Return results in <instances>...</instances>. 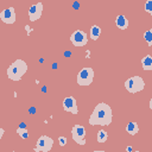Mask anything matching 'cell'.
Returning <instances> with one entry per match:
<instances>
[{"label":"cell","instance_id":"cell-1","mask_svg":"<svg viewBox=\"0 0 152 152\" xmlns=\"http://www.w3.org/2000/svg\"><path fill=\"white\" fill-rule=\"evenodd\" d=\"M112 120H113V112H112L110 106L104 102H100L93 109L88 122L91 126H95V125L108 126L112 124Z\"/></svg>","mask_w":152,"mask_h":152},{"label":"cell","instance_id":"cell-2","mask_svg":"<svg viewBox=\"0 0 152 152\" xmlns=\"http://www.w3.org/2000/svg\"><path fill=\"white\" fill-rule=\"evenodd\" d=\"M27 68L28 66L24 59H15L7 68V71H6L7 77L11 81H20L23 78V76L26 74Z\"/></svg>","mask_w":152,"mask_h":152},{"label":"cell","instance_id":"cell-3","mask_svg":"<svg viewBox=\"0 0 152 152\" xmlns=\"http://www.w3.org/2000/svg\"><path fill=\"white\" fill-rule=\"evenodd\" d=\"M125 88L128 93H139L145 88V81L140 76H132L125 81Z\"/></svg>","mask_w":152,"mask_h":152},{"label":"cell","instance_id":"cell-4","mask_svg":"<svg viewBox=\"0 0 152 152\" xmlns=\"http://www.w3.org/2000/svg\"><path fill=\"white\" fill-rule=\"evenodd\" d=\"M94 76H95L94 69L90 66H84L77 74L76 82L78 86H90L94 80Z\"/></svg>","mask_w":152,"mask_h":152},{"label":"cell","instance_id":"cell-5","mask_svg":"<svg viewBox=\"0 0 152 152\" xmlns=\"http://www.w3.org/2000/svg\"><path fill=\"white\" fill-rule=\"evenodd\" d=\"M52 145H53V139L51 137L43 134L38 138V140L36 142L34 151L36 152H49L52 148Z\"/></svg>","mask_w":152,"mask_h":152},{"label":"cell","instance_id":"cell-6","mask_svg":"<svg viewBox=\"0 0 152 152\" xmlns=\"http://www.w3.org/2000/svg\"><path fill=\"white\" fill-rule=\"evenodd\" d=\"M70 42L72 43L74 46L81 48V46H86L88 43V36L84 31L82 30H76L71 33L70 36Z\"/></svg>","mask_w":152,"mask_h":152},{"label":"cell","instance_id":"cell-7","mask_svg":"<svg viewBox=\"0 0 152 152\" xmlns=\"http://www.w3.org/2000/svg\"><path fill=\"white\" fill-rule=\"evenodd\" d=\"M71 137L72 140L78 145H86V128L82 125L76 124L71 128Z\"/></svg>","mask_w":152,"mask_h":152},{"label":"cell","instance_id":"cell-8","mask_svg":"<svg viewBox=\"0 0 152 152\" xmlns=\"http://www.w3.org/2000/svg\"><path fill=\"white\" fill-rule=\"evenodd\" d=\"M62 106H63V109L68 113H71V114H77L78 113L77 102H76V99L74 96H66L63 100Z\"/></svg>","mask_w":152,"mask_h":152},{"label":"cell","instance_id":"cell-9","mask_svg":"<svg viewBox=\"0 0 152 152\" xmlns=\"http://www.w3.org/2000/svg\"><path fill=\"white\" fill-rule=\"evenodd\" d=\"M0 19L5 24H14L15 19H17L14 7H8L6 10H2L0 12Z\"/></svg>","mask_w":152,"mask_h":152},{"label":"cell","instance_id":"cell-10","mask_svg":"<svg viewBox=\"0 0 152 152\" xmlns=\"http://www.w3.org/2000/svg\"><path fill=\"white\" fill-rule=\"evenodd\" d=\"M42 13H43V4L42 2L33 4L28 8V19L31 21H36L42 17Z\"/></svg>","mask_w":152,"mask_h":152},{"label":"cell","instance_id":"cell-11","mask_svg":"<svg viewBox=\"0 0 152 152\" xmlns=\"http://www.w3.org/2000/svg\"><path fill=\"white\" fill-rule=\"evenodd\" d=\"M115 25H116V27L120 28V30H126V28L128 27L129 23H128V19H127L124 14H119V15L116 17V19H115Z\"/></svg>","mask_w":152,"mask_h":152},{"label":"cell","instance_id":"cell-12","mask_svg":"<svg viewBox=\"0 0 152 152\" xmlns=\"http://www.w3.org/2000/svg\"><path fill=\"white\" fill-rule=\"evenodd\" d=\"M141 65H142V69L146 70V71L152 70V56L151 55H146L145 57H142Z\"/></svg>","mask_w":152,"mask_h":152},{"label":"cell","instance_id":"cell-13","mask_svg":"<svg viewBox=\"0 0 152 152\" xmlns=\"http://www.w3.org/2000/svg\"><path fill=\"white\" fill-rule=\"evenodd\" d=\"M138 131H139V126H138L137 122L131 121V122L127 124V126H126V132H127L128 134H131V135H135V134L138 133Z\"/></svg>","mask_w":152,"mask_h":152},{"label":"cell","instance_id":"cell-14","mask_svg":"<svg viewBox=\"0 0 152 152\" xmlns=\"http://www.w3.org/2000/svg\"><path fill=\"white\" fill-rule=\"evenodd\" d=\"M100 34H101V27L97 26V25H93L90 27V38L93 40H97Z\"/></svg>","mask_w":152,"mask_h":152},{"label":"cell","instance_id":"cell-15","mask_svg":"<svg viewBox=\"0 0 152 152\" xmlns=\"http://www.w3.org/2000/svg\"><path fill=\"white\" fill-rule=\"evenodd\" d=\"M96 139H97V142H100V144L106 142L107 139H108V133H107L104 129H100V131L97 132V137H96Z\"/></svg>","mask_w":152,"mask_h":152},{"label":"cell","instance_id":"cell-16","mask_svg":"<svg viewBox=\"0 0 152 152\" xmlns=\"http://www.w3.org/2000/svg\"><path fill=\"white\" fill-rule=\"evenodd\" d=\"M144 39L146 40L148 46H152V28H148L144 32Z\"/></svg>","mask_w":152,"mask_h":152},{"label":"cell","instance_id":"cell-17","mask_svg":"<svg viewBox=\"0 0 152 152\" xmlns=\"http://www.w3.org/2000/svg\"><path fill=\"white\" fill-rule=\"evenodd\" d=\"M17 133L19 134V137L21 139H27L28 138V131H27V128H20V127H18L17 128Z\"/></svg>","mask_w":152,"mask_h":152},{"label":"cell","instance_id":"cell-18","mask_svg":"<svg viewBox=\"0 0 152 152\" xmlns=\"http://www.w3.org/2000/svg\"><path fill=\"white\" fill-rule=\"evenodd\" d=\"M144 8H145V11H146L148 14L152 15V0H147V1L145 2Z\"/></svg>","mask_w":152,"mask_h":152},{"label":"cell","instance_id":"cell-19","mask_svg":"<svg viewBox=\"0 0 152 152\" xmlns=\"http://www.w3.org/2000/svg\"><path fill=\"white\" fill-rule=\"evenodd\" d=\"M58 142H59V146H65V145H66V142H68L66 137H63V135L58 137Z\"/></svg>","mask_w":152,"mask_h":152},{"label":"cell","instance_id":"cell-20","mask_svg":"<svg viewBox=\"0 0 152 152\" xmlns=\"http://www.w3.org/2000/svg\"><path fill=\"white\" fill-rule=\"evenodd\" d=\"M19 127L20 128H26V124L25 122H21V124H19Z\"/></svg>","mask_w":152,"mask_h":152},{"label":"cell","instance_id":"cell-21","mask_svg":"<svg viewBox=\"0 0 152 152\" xmlns=\"http://www.w3.org/2000/svg\"><path fill=\"white\" fill-rule=\"evenodd\" d=\"M150 109L152 110V97L150 99Z\"/></svg>","mask_w":152,"mask_h":152},{"label":"cell","instance_id":"cell-22","mask_svg":"<svg viewBox=\"0 0 152 152\" xmlns=\"http://www.w3.org/2000/svg\"><path fill=\"white\" fill-rule=\"evenodd\" d=\"M0 132H1V133H0V137H2V134H4V128H1Z\"/></svg>","mask_w":152,"mask_h":152},{"label":"cell","instance_id":"cell-23","mask_svg":"<svg viewBox=\"0 0 152 152\" xmlns=\"http://www.w3.org/2000/svg\"><path fill=\"white\" fill-rule=\"evenodd\" d=\"M94 152H104V151H102V150H96V151H94Z\"/></svg>","mask_w":152,"mask_h":152},{"label":"cell","instance_id":"cell-24","mask_svg":"<svg viewBox=\"0 0 152 152\" xmlns=\"http://www.w3.org/2000/svg\"><path fill=\"white\" fill-rule=\"evenodd\" d=\"M135 152H139V151H135Z\"/></svg>","mask_w":152,"mask_h":152},{"label":"cell","instance_id":"cell-25","mask_svg":"<svg viewBox=\"0 0 152 152\" xmlns=\"http://www.w3.org/2000/svg\"><path fill=\"white\" fill-rule=\"evenodd\" d=\"M12 152H15V151H12Z\"/></svg>","mask_w":152,"mask_h":152}]
</instances>
